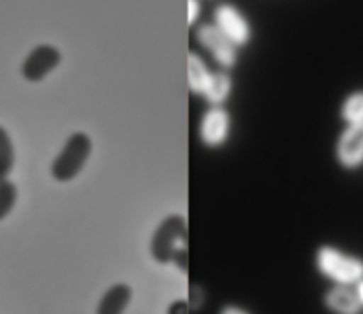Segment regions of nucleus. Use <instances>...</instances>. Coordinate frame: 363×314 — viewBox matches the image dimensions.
<instances>
[{"label":"nucleus","instance_id":"f257e3e1","mask_svg":"<svg viewBox=\"0 0 363 314\" xmlns=\"http://www.w3.org/2000/svg\"><path fill=\"white\" fill-rule=\"evenodd\" d=\"M187 221L184 215H169L155 229L150 243V254L159 264L174 263L180 270H187Z\"/></svg>","mask_w":363,"mask_h":314},{"label":"nucleus","instance_id":"f03ea898","mask_svg":"<svg viewBox=\"0 0 363 314\" xmlns=\"http://www.w3.org/2000/svg\"><path fill=\"white\" fill-rule=\"evenodd\" d=\"M315 268L331 284L356 286L363 281V257L330 243L317 249Z\"/></svg>","mask_w":363,"mask_h":314},{"label":"nucleus","instance_id":"7ed1b4c3","mask_svg":"<svg viewBox=\"0 0 363 314\" xmlns=\"http://www.w3.org/2000/svg\"><path fill=\"white\" fill-rule=\"evenodd\" d=\"M91 153H93V139L86 132H75V134H72L66 139L65 148L61 149V153L52 162V178L55 181H59V183L73 181L82 173Z\"/></svg>","mask_w":363,"mask_h":314},{"label":"nucleus","instance_id":"20e7f679","mask_svg":"<svg viewBox=\"0 0 363 314\" xmlns=\"http://www.w3.org/2000/svg\"><path fill=\"white\" fill-rule=\"evenodd\" d=\"M212 23L235 45L237 48L246 47L253 37L250 20L235 4L219 2L212 13Z\"/></svg>","mask_w":363,"mask_h":314},{"label":"nucleus","instance_id":"39448f33","mask_svg":"<svg viewBox=\"0 0 363 314\" xmlns=\"http://www.w3.org/2000/svg\"><path fill=\"white\" fill-rule=\"evenodd\" d=\"M196 41L212 55L223 71L235 68L239 61V48L214 25V23H201L196 29Z\"/></svg>","mask_w":363,"mask_h":314},{"label":"nucleus","instance_id":"423d86ee","mask_svg":"<svg viewBox=\"0 0 363 314\" xmlns=\"http://www.w3.org/2000/svg\"><path fill=\"white\" fill-rule=\"evenodd\" d=\"M232 130V117L223 105H212L201 116L198 124L200 142L208 149H218L226 144Z\"/></svg>","mask_w":363,"mask_h":314},{"label":"nucleus","instance_id":"0eeeda50","mask_svg":"<svg viewBox=\"0 0 363 314\" xmlns=\"http://www.w3.org/2000/svg\"><path fill=\"white\" fill-rule=\"evenodd\" d=\"M335 160L347 173L363 167V124H347L335 142Z\"/></svg>","mask_w":363,"mask_h":314},{"label":"nucleus","instance_id":"6e6552de","mask_svg":"<svg viewBox=\"0 0 363 314\" xmlns=\"http://www.w3.org/2000/svg\"><path fill=\"white\" fill-rule=\"evenodd\" d=\"M61 62V52L52 45H38L22 64V76L29 82H41Z\"/></svg>","mask_w":363,"mask_h":314},{"label":"nucleus","instance_id":"1a4fd4ad","mask_svg":"<svg viewBox=\"0 0 363 314\" xmlns=\"http://www.w3.org/2000/svg\"><path fill=\"white\" fill-rule=\"evenodd\" d=\"M323 303L331 314H363V303L356 286H330L324 291Z\"/></svg>","mask_w":363,"mask_h":314},{"label":"nucleus","instance_id":"9d476101","mask_svg":"<svg viewBox=\"0 0 363 314\" xmlns=\"http://www.w3.org/2000/svg\"><path fill=\"white\" fill-rule=\"evenodd\" d=\"M134 298L130 284L127 282H116L111 286L96 306V314H125L128 306Z\"/></svg>","mask_w":363,"mask_h":314},{"label":"nucleus","instance_id":"9b49d317","mask_svg":"<svg viewBox=\"0 0 363 314\" xmlns=\"http://www.w3.org/2000/svg\"><path fill=\"white\" fill-rule=\"evenodd\" d=\"M211 75L212 71L208 69L207 62L201 59V55H198L196 52H189L187 55V83H189L191 93L201 96L211 80Z\"/></svg>","mask_w":363,"mask_h":314},{"label":"nucleus","instance_id":"f8f14e48","mask_svg":"<svg viewBox=\"0 0 363 314\" xmlns=\"http://www.w3.org/2000/svg\"><path fill=\"white\" fill-rule=\"evenodd\" d=\"M232 76L226 71H212L211 80H208L207 87H205L203 94L201 96L207 100V103L211 105H223L228 96L232 94Z\"/></svg>","mask_w":363,"mask_h":314},{"label":"nucleus","instance_id":"ddd939ff","mask_svg":"<svg viewBox=\"0 0 363 314\" xmlns=\"http://www.w3.org/2000/svg\"><path fill=\"white\" fill-rule=\"evenodd\" d=\"M342 123L347 124H363V89H354L342 100L338 109Z\"/></svg>","mask_w":363,"mask_h":314},{"label":"nucleus","instance_id":"4468645a","mask_svg":"<svg viewBox=\"0 0 363 314\" xmlns=\"http://www.w3.org/2000/svg\"><path fill=\"white\" fill-rule=\"evenodd\" d=\"M15 169V146L9 132L0 124V181L9 180Z\"/></svg>","mask_w":363,"mask_h":314},{"label":"nucleus","instance_id":"2eb2a0df","mask_svg":"<svg viewBox=\"0 0 363 314\" xmlns=\"http://www.w3.org/2000/svg\"><path fill=\"white\" fill-rule=\"evenodd\" d=\"M18 201V188L11 180L0 181V222L4 221Z\"/></svg>","mask_w":363,"mask_h":314},{"label":"nucleus","instance_id":"dca6fc26","mask_svg":"<svg viewBox=\"0 0 363 314\" xmlns=\"http://www.w3.org/2000/svg\"><path fill=\"white\" fill-rule=\"evenodd\" d=\"M201 16V0H187V23L189 27L196 25Z\"/></svg>","mask_w":363,"mask_h":314},{"label":"nucleus","instance_id":"f3484780","mask_svg":"<svg viewBox=\"0 0 363 314\" xmlns=\"http://www.w3.org/2000/svg\"><path fill=\"white\" fill-rule=\"evenodd\" d=\"M167 314H189V303L182 302V300H177V302L171 303L169 306Z\"/></svg>","mask_w":363,"mask_h":314},{"label":"nucleus","instance_id":"a211bd4d","mask_svg":"<svg viewBox=\"0 0 363 314\" xmlns=\"http://www.w3.org/2000/svg\"><path fill=\"white\" fill-rule=\"evenodd\" d=\"M219 314H251V313L247 309H244V307L233 306V303H230V306L221 307Z\"/></svg>","mask_w":363,"mask_h":314},{"label":"nucleus","instance_id":"6ab92c4d","mask_svg":"<svg viewBox=\"0 0 363 314\" xmlns=\"http://www.w3.org/2000/svg\"><path fill=\"white\" fill-rule=\"evenodd\" d=\"M356 291H358L359 300H362V303H363V281L359 282V284H356Z\"/></svg>","mask_w":363,"mask_h":314}]
</instances>
